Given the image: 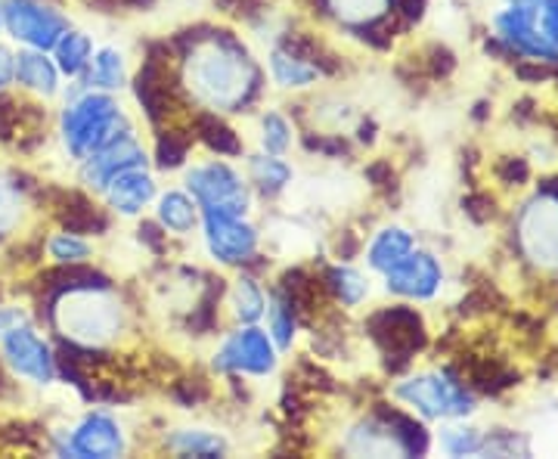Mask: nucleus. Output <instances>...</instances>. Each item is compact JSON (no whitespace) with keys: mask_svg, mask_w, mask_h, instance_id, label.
Here are the masks:
<instances>
[{"mask_svg":"<svg viewBox=\"0 0 558 459\" xmlns=\"http://www.w3.org/2000/svg\"><path fill=\"white\" fill-rule=\"evenodd\" d=\"M178 57L183 94L193 109L252 119L270 97L255 44L240 25L223 20L186 22L168 35Z\"/></svg>","mask_w":558,"mask_h":459,"instance_id":"1","label":"nucleus"},{"mask_svg":"<svg viewBox=\"0 0 558 459\" xmlns=\"http://www.w3.org/2000/svg\"><path fill=\"white\" fill-rule=\"evenodd\" d=\"M140 307L124 282L65 289L44 304H35L32 317L62 341L87 348L131 351L140 348Z\"/></svg>","mask_w":558,"mask_h":459,"instance_id":"2","label":"nucleus"},{"mask_svg":"<svg viewBox=\"0 0 558 459\" xmlns=\"http://www.w3.org/2000/svg\"><path fill=\"white\" fill-rule=\"evenodd\" d=\"M60 100L62 106L57 112L53 134H57L60 153L72 168L121 134L143 128L134 109L121 100V94H106L81 81H72L62 90Z\"/></svg>","mask_w":558,"mask_h":459,"instance_id":"3","label":"nucleus"},{"mask_svg":"<svg viewBox=\"0 0 558 459\" xmlns=\"http://www.w3.org/2000/svg\"><path fill=\"white\" fill-rule=\"evenodd\" d=\"M360 345L369 348L376 376L385 382L398 379L410 366H416L435 345L428 314L410 301L388 299L381 304H369L354 317Z\"/></svg>","mask_w":558,"mask_h":459,"instance_id":"4","label":"nucleus"},{"mask_svg":"<svg viewBox=\"0 0 558 459\" xmlns=\"http://www.w3.org/2000/svg\"><path fill=\"white\" fill-rule=\"evenodd\" d=\"M385 395L398 400L400 407H407L428 425L447 420H472L481 410L478 391L465 382L453 358L410 366L398 379L385 382Z\"/></svg>","mask_w":558,"mask_h":459,"instance_id":"5","label":"nucleus"},{"mask_svg":"<svg viewBox=\"0 0 558 459\" xmlns=\"http://www.w3.org/2000/svg\"><path fill=\"white\" fill-rule=\"evenodd\" d=\"M509 249L524 270L558 282V171H546L509 212Z\"/></svg>","mask_w":558,"mask_h":459,"instance_id":"6","label":"nucleus"},{"mask_svg":"<svg viewBox=\"0 0 558 459\" xmlns=\"http://www.w3.org/2000/svg\"><path fill=\"white\" fill-rule=\"evenodd\" d=\"M47 450L69 459H121L137 450V435L116 407L87 403L75 420L47 425Z\"/></svg>","mask_w":558,"mask_h":459,"instance_id":"7","label":"nucleus"},{"mask_svg":"<svg viewBox=\"0 0 558 459\" xmlns=\"http://www.w3.org/2000/svg\"><path fill=\"white\" fill-rule=\"evenodd\" d=\"M205 366L215 379L240 376L248 382H270L282 376V354L277 341L264 329V323L227 326L218 339L208 345Z\"/></svg>","mask_w":558,"mask_h":459,"instance_id":"8","label":"nucleus"},{"mask_svg":"<svg viewBox=\"0 0 558 459\" xmlns=\"http://www.w3.org/2000/svg\"><path fill=\"white\" fill-rule=\"evenodd\" d=\"M178 178L180 186L199 202L202 212L258 215V200H255V193H252V186L245 180L242 161L196 153Z\"/></svg>","mask_w":558,"mask_h":459,"instance_id":"9","label":"nucleus"},{"mask_svg":"<svg viewBox=\"0 0 558 459\" xmlns=\"http://www.w3.org/2000/svg\"><path fill=\"white\" fill-rule=\"evenodd\" d=\"M196 242L205 264L220 274L245 270L267 249L258 215H223V212H202Z\"/></svg>","mask_w":558,"mask_h":459,"instance_id":"10","label":"nucleus"},{"mask_svg":"<svg viewBox=\"0 0 558 459\" xmlns=\"http://www.w3.org/2000/svg\"><path fill=\"white\" fill-rule=\"evenodd\" d=\"M0 363L13 373V379L32 388H50L60 382L57 341L38 319H25L0 336Z\"/></svg>","mask_w":558,"mask_h":459,"instance_id":"11","label":"nucleus"},{"mask_svg":"<svg viewBox=\"0 0 558 459\" xmlns=\"http://www.w3.org/2000/svg\"><path fill=\"white\" fill-rule=\"evenodd\" d=\"M444 286H447L444 258L428 245H416L407 258L379 277V289L385 299L410 301L418 307L435 304L444 295Z\"/></svg>","mask_w":558,"mask_h":459,"instance_id":"12","label":"nucleus"},{"mask_svg":"<svg viewBox=\"0 0 558 459\" xmlns=\"http://www.w3.org/2000/svg\"><path fill=\"white\" fill-rule=\"evenodd\" d=\"M44 215L50 220V227H60V230H72L81 237H90V240H112L119 220L106 212V205L100 196L87 193L78 183H69V186H47V200H44Z\"/></svg>","mask_w":558,"mask_h":459,"instance_id":"13","label":"nucleus"},{"mask_svg":"<svg viewBox=\"0 0 558 459\" xmlns=\"http://www.w3.org/2000/svg\"><path fill=\"white\" fill-rule=\"evenodd\" d=\"M72 28V16L57 0H3V32L16 47L50 53Z\"/></svg>","mask_w":558,"mask_h":459,"instance_id":"14","label":"nucleus"},{"mask_svg":"<svg viewBox=\"0 0 558 459\" xmlns=\"http://www.w3.org/2000/svg\"><path fill=\"white\" fill-rule=\"evenodd\" d=\"M146 165H149V141H146L143 128H137V131H128V134H121L112 143H106L94 156L78 161L75 165V183L84 186L87 193L100 196L102 190H106V183L112 178H119L121 171L146 168Z\"/></svg>","mask_w":558,"mask_h":459,"instance_id":"15","label":"nucleus"},{"mask_svg":"<svg viewBox=\"0 0 558 459\" xmlns=\"http://www.w3.org/2000/svg\"><path fill=\"white\" fill-rule=\"evenodd\" d=\"M317 267L319 286L326 292V301L348 314L357 317L376 299V277L360 264V261H332V258H311Z\"/></svg>","mask_w":558,"mask_h":459,"instance_id":"16","label":"nucleus"},{"mask_svg":"<svg viewBox=\"0 0 558 459\" xmlns=\"http://www.w3.org/2000/svg\"><path fill=\"white\" fill-rule=\"evenodd\" d=\"M490 35L502 40V47L519 60L549 62L558 65V50L539 32L537 13L519 10V7H499L497 13H490Z\"/></svg>","mask_w":558,"mask_h":459,"instance_id":"17","label":"nucleus"},{"mask_svg":"<svg viewBox=\"0 0 558 459\" xmlns=\"http://www.w3.org/2000/svg\"><path fill=\"white\" fill-rule=\"evenodd\" d=\"M149 450L178 459H223L233 454V440L218 425L196 420L183 425H165Z\"/></svg>","mask_w":558,"mask_h":459,"instance_id":"18","label":"nucleus"},{"mask_svg":"<svg viewBox=\"0 0 558 459\" xmlns=\"http://www.w3.org/2000/svg\"><path fill=\"white\" fill-rule=\"evenodd\" d=\"M159 190L161 178L146 165V168L121 171L119 178L109 180L106 190L100 193V202L119 224H134L143 215H149Z\"/></svg>","mask_w":558,"mask_h":459,"instance_id":"19","label":"nucleus"},{"mask_svg":"<svg viewBox=\"0 0 558 459\" xmlns=\"http://www.w3.org/2000/svg\"><path fill=\"white\" fill-rule=\"evenodd\" d=\"M260 65H264V75H267V84H270V94H279L282 100L311 97L314 90H319L326 84L314 62L286 50L277 40L260 47Z\"/></svg>","mask_w":558,"mask_h":459,"instance_id":"20","label":"nucleus"},{"mask_svg":"<svg viewBox=\"0 0 558 459\" xmlns=\"http://www.w3.org/2000/svg\"><path fill=\"white\" fill-rule=\"evenodd\" d=\"M190 131H193L196 149L205 153V156L242 161V156L252 149V143L236 124V119L211 112V109H193L190 112Z\"/></svg>","mask_w":558,"mask_h":459,"instance_id":"21","label":"nucleus"},{"mask_svg":"<svg viewBox=\"0 0 558 459\" xmlns=\"http://www.w3.org/2000/svg\"><path fill=\"white\" fill-rule=\"evenodd\" d=\"M418 245V237L398 220H379L369 227L366 240H363V252H360V264L379 280L381 274H388L395 264L407 258Z\"/></svg>","mask_w":558,"mask_h":459,"instance_id":"22","label":"nucleus"},{"mask_svg":"<svg viewBox=\"0 0 558 459\" xmlns=\"http://www.w3.org/2000/svg\"><path fill=\"white\" fill-rule=\"evenodd\" d=\"M242 171H245V180H248L258 205H270V208L289 196L292 183L299 178L289 156H270L260 149H248L242 156Z\"/></svg>","mask_w":558,"mask_h":459,"instance_id":"23","label":"nucleus"},{"mask_svg":"<svg viewBox=\"0 0 558 459\" xmlns=\"http://www.w3.org/2000/svg\"><path fill=\"white\" fill-rule=\"evenodd\" d=\"M146 141H149V165L159 178L180 174L199 153L196 141H193V131H190V116L146 131Z\"/></svg>","mask_w":558,"mask_h":459,"instance_id":"24","label":"nucleus"},{"mask_svg":"<svg viewBox=\"0 0 558 459\" xmlns=\"http://www.w3.org/2000/svg\"><path fill=\"white\" fill-rule=\"evenodd\" d=\"M267 299H270V280H264L258 274H248V270L227 274V289H223V319H227V326L264 323Z\"/></svg>","mask_w":558,"mask_h":459,"instance_id":"25","label":"nucleus"},{"mask_svg":"<svg viewBox=\"0 0 558 459\" xmlns=\"http://www.w3.org/2000/svg\"><path fill=\"white\" fill-rule=\"evenodd\" d=\"M44 190L47 183H40L20 168H0V245L13 240L25 208L44 202Z\"/></svg>","mask_w":558,"mask_h":459,"instance_id":"26","label":"nucleus"},{"mask_svg":"<svg viewBox=\"0 0 558 459\" xmlns=\"http://www.w3.org/2000/svg\"><path fill=\"white\" fill-rule=\"evenodd\" d=\"M149 215L156 218V224H159L161 230H165L174 242L190 245V242L196 240L202 208L199 202L193 200L180 183L161 186L159 196L153 202V208H149Z\"/></svg>","mask_w":558,"mask_h":459,"instance_id":"27","label":"nucleus"},{"mask_svg":"<svg viewBox=\"0 0 558 459\" xmlns=\"http://www.w3.org/2000/svg\"><path fill=\"white\" fill-rule=\"evenodd\" d=\"M13 87L40 102L60 100L65 90V78L60 75L57 62L44 50H28L20 47L16 50V75H13Z\"/></svg>","mask_w":558,"mask_h":459,"instance_id":"28","label":"nucleus"},{"mask_svg":"<svg viewBox=\"0 0 558 459\" xmlns=\"http://www.w3.org/2000/svg\"><path fill=\"white\" fill-rule=\"evenodd\" d=\"M255 121V137L252 149L270 153V156H292L299 153V121L289 116L282 102H264L258 112L252 116Z\"/></svg>","mask_w":558,"mask_h":459,"instance_id":"29","label":"nucleus"},{"mask_svg":"<svg viewBox=\"0 0 558 459\" xmlns=\"http://www.w3.org/2000/svg\"><path fill=\"white\" fill-rule=\"evenodd\" d=\"M134 75V57L128 53V47L121 44H97L94 60L87 65L81 84L97 87L106 94H124Z\"/></svg>","mask_w":558,"mask_h":459,"instance_id":"30","label":"nucleus"},{"mask_svg":"<svg viewBox=\"0 0 558 459\" xmlns=\"http://www.w3.org/2000/svg\"><path fill=\"white\" fill-rule=\"evenodd\" d=\"M264 329L270 333V339L277 341L282 358H292L301 348V341H304V319H301V311L286 292H279L274 282H270V299H267Z\"/></svg>","mask_w":558,"mask_h":459,"instance_id":"31","label":"nucleus"},{"mask_svg":"<svg viewBox=\"0 0 558 459\" xmlns=\"http://www.w3.org/2000/svg\"><path fill=\"white\" fill-rule=\"evenodd\" d=\"M94 50H97V40H94V35L72 25V28L57 40V47L50 50V57H53V62H57V69H60L62 78L72 84V81L84 78L87 65H90V60H94Z\"/></svg>","mask_w":558,"mask_h":459,"instance_id":"32","label":"nucleus"},{"mask_svg":"<svg viewBox=\"0 0 558 459\" xmlns=\"http://www.w3.org/2000/svg\"><path fill=\"white\" fill-rule=\"evenodd\" d=\"M329 10V32H348L357 25H369L395 13V0H326Z\"/></svg>","mask_w":558,"mask_h":459,"instance_id":"33","label":"nucleus"},{"mask_svg":"<svg viewBox=\"0 0 558 459\" xmlns=\"http://www.w3.org/2000/svg\"><path fill=\"white\" fill-rule=\"evenodd\" d=\"M100 258V245L90 237L53 227L44 233V264H87Z\"/></svg>","mask_w":558,"mask_h":459,"instance_id":"34","label":"nucleus"},{"mask_svg":"<svg viewBox=\"0 0 558 459\" xmlns=\"http://www.w3.org/2000/svg\"><path fill=\"white\" fill-rule=\"evenodd\" d=\"M484 444V428H478L472 420H447L438 422L435 428V450L444 457H481Z\"/></svg>","mask_w":558,"mask_h":459,"instance_id":"35","label":"nucleus"},{"mask_svg":"<svg viewBox=\"0 0 558 459\" xmlns=\"http://www.w3.org/2000/svg\"><path fill=\"white\" fill-rule=\"evenodd\" d=\"M360 178L366 183V190L373 193V200L385 202H398L400 196V171L398 161L391 156H369V159L360 165Z\"/></svg>","mask_w":558,"mask_h":459,"instance_id":"36","label":"nucleus"},{"mask_svg":"<svg viewBox=\"0 0 558 459\" xmlns=\"http://www.w3.org/2000/svg\"><path fill=\"white\" fill-rule=\"evenodd\" d=\"M490 178H494V190L499 196L506 193H521L531 186L534 180V161L521 153H506V156H497L490 161Z\"/></svg>","mask_w":558,"mask_h":459,"instance_id":"37","label":"nucleus"},{"mask_svg":"<svg viewBox=\"0 0 558 459\" xmlns=\"http://www.w3.org/2000/svg\"><path fill=\"white\" fill-rule=\"evenodd\" d=\"M363 240H366V230L360 227V224H341L336 227L326 242H323V249H326V258L332 261H360V252H363Z\"/></svg>","mask_w":558,"mask_h":459,"instance_id":"38","label":"nucleus"},{"mask_svg":"<svg viewBox=\"0 0 558 459\" xmlns=\"http://www.w3.org/2000/svg\"><path fill=\"white\" fill-rule=\"evenodd\" d=\"M481 457H531V444L515 428H484Z\"/></svg>","mask_w":558,"mask_h":459,"instance_id":"39","label":"nucleus"},{"mask_svg":"<svg viewBox=\"0 0 558 459\" xmlns=\"http://www.w3.org/2000/svg\"><path fill=\"white\" fill-rule=\"evenodd\" d=\"M462 215L472 220V224H494V220L502 218V208H499V193L490 186V190H472L469 196H462Z\"/></svg>","mask_w":558,"mask_h":459,"instance_id":"40","label":"nucleus"},{"mask_svg":"<svg viewBox=\"0 0 558 459\" xmlns=\"http://www.w3.org/2000/svg\"><path fill=\"white\" fill-rule=\"evenodd\" d=\"M270 7H277V0H215V13L218 20L233 22L245 28L248 22H255L258 16H264Z\"/></svg>","mask_w":558,"mask_h":459,"instance_id":"41","label":"nucleus"},{"mask_svg":"<svg viewBox=\"0 0 558 459\" xmlns=\"http://www.w3.org/2000/svg\"><path fill=\"white\" fill-rule=\"evenodd\" d=\"M432 0H395V20L400 25V35L410 38L422 22L428 20Z\"/></svg>","mask_w":558,"mask_h":459,"instance_id":"42","label":"nucleus"},{"mask_svg":"<svg viewBox=\"0 0 558 459\" xmlns=\"http://www.w3.org/2000/svg\"><path fill=\"white\" fill-rule=\"evenodd\" d=\"M348 134H351V141H354V146H357V153H373L381 141L379 121L373 119L369 112H360Z\"/></svg>","mask_w":558,"mask_h":459,"instance_id":"43","label":"nucleus"},{"mask_svg":"<svg viewBox=\"0 0 558 459\" xmlns=\"http://www.w3.org/2000/svg\"><path fill=\"white\" fill-rule=\"evenodd\" d=\"M539 32L546 35V40L558 50V0H543L537 10Z\"/></svg>","mask_w":558,"mask_h":459,"instance_id":"44","label":"nucleus"},{"mask_svg":"<svg viewBox=\"0 0 558 459\" xmlns=\"http://www.w3.org/2000/svg\"><path fill=\"white\" fill-rule=\"evenodd\" d=\"M25 319H35L28 304H7V301H0V336L10 333L13 326L25 323Z\"/></svg>","mask_w":558,"mask_h":459,"instance_id":"45","label":"nucleus"},{"mask_svg":"<svg viewBox=\"0 0 558 459\" xmlns=\"http://www.w3.org/2000/svg\"><path fill=\"white\" fill-rule=\"evenodd\" d=\"M13 75H16V50L0 40V90L13 87Z\"/></svg>","mask_w":558,"mask_h":459,"instance_id":"46","label":"nucleus"},{"mask_svg":"<svg viewBox=\"0 0 558 459\" xmlns=\"http://www.w3.org/2000/svg\"><path fill=\"white\" fill-rule=\"evenodd\" d=\"M494 116V102L490 100H478L475 102V109H472V121H478V124H484V121Z\"/></svg>","mask_w":558,"mask_h":459,"instance_id":"47","label":"nucleus"},{"mask_svg":"<svg viewBox=\"0 0 558 459\" xmlns=\"http://www.w3.org/2000/svg\"><path fill=\"white\" fill-rule=\"evenodd\" d=\"M499 3H502V7H519V10H531V13H537L543 0H499Z\"/></svg>","mask_w":558,"mask_h":459,"instance_id":"48","label":"nucleus"},{"mask_svg":"<svg viewBox=\"0 0 558 459\" xmlns=\"http://www.w3.org/2000/svg\"><path fill=\"white\" fill-rule=\"evenodd\" d=\"M7 292H10V289H7V286H3V280H0V301H7Z\"/></svg>","mask_w":558,"mask_h":459,"instance_id":"49","label":"nucleus"},{"mask_svg":"<svg viewBox=\"0 0 558 459\" xmlns=\"http://www.w3.org/2000/svg\"><path fill=\"white\" fill-rule=\"evenodd\" d=\"M0 35H3V0H0Z\"/></svg>","mask_w":558,"mask_h":459,"instance_id":"50","label":"nucleus"}]
</instances>
